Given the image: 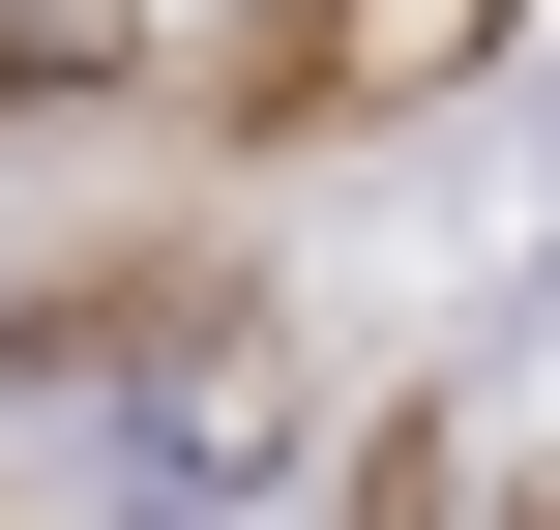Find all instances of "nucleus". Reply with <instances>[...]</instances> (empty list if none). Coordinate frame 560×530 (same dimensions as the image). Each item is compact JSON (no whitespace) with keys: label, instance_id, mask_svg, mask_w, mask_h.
<instances>
[{"label":"nucleus","instance_id":"1","mask_svg":"<svg viewBox=\"0 0 560 530\" xmlns=\"http://www.w3.org/2000/svg\"><path fill=\"white\" fill-rule=\"evenodd\" d=\"M443 59H502V0H295V30L236 59V118H384V89H443Z\"/></svg>","mask_w":560,"mask_h":530}]
</instances>
